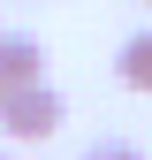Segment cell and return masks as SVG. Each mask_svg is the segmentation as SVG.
<instances>
[{"instance_id":"cell-3","label":"cell","mask_w":152,"mask_h":160,"mask_svg":"<svg viewBox=\"0 0 152 160\" xmlns=\"http://www.w3.org/2000/svg\"><path fill=\"white\" fill-rule=\"evenodd\" d=\"M114 76H122L129 92H152V31H137L122 53H114Z\"/></svg>"},{"instance_id":"cell-1","label":"cell","mask_w":152,"mask_h":160,"mask_svg":"<svg viewBox=\"0 0 152 160\" xmlns=\"http://www.w3.org/2000/svg\"><path fill=\"white\" fill-rule=\"evenodd\" d=\"M61 122H69V107H61L53 84H8L0 92V130H8L15 145H38V137H53Z\"/></svg>"},{"instance_id":"cell-5","label":"cell","mask_w":152,"mask_h":160,"mask_svg":"<svg viewBox=\"0 0 152 160\" xmlns=\"http://www.w3.org/2000/svg\"><path fill=\"white\" fill-rule=\"evenodd\" d=\"M0 160H8V152H0Z\"/></svg>"},{"instance_id":"cell-4","label":"cell","mask_w":152,"mask_h":160,"mask_svg":"<svg viewBox=\"0 0 152 160\" xmlns=\"http://www.w3.org/2000/svg\"><path fill=\"white\" fill-rule=\"evenodd\" d=\"M84 160H145V152H137V145H129V137H107V145H91Z\"/></svg>"},{"instance_id":"cell-2","label":"cell","mask_w":152,"mask_h":160,"mask_svg":"<svg viewBox=\"0 0 152 160\" xmlns=\"http://www.w3.org/2000/svg\"><path fill=\"white\" fill-rule=\"evenodd\" d=\"M8 84H46V46L23 31H0V92Z\"/></svg>"}]
</instances>
